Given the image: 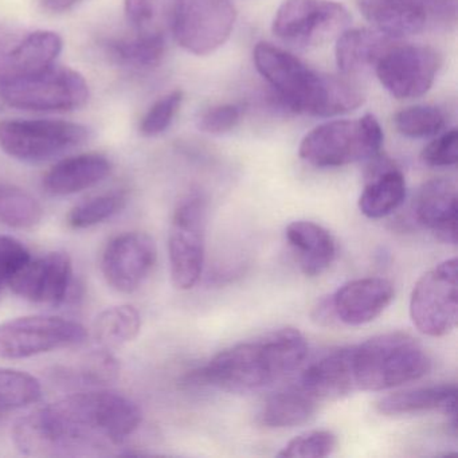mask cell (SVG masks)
<instances>
[{"mask_svg": "<svg viewBox=\"0 0 458 458\" xmlns=\"http://www.w3.org/2000/svg\"><path fill=\"white\" fill-rule=\"evenodd\" d=\"M457 259H446L415 283L410 297V318L426 336H446L457 327Z\"/></svg>", "mask_w": 458, "mask_h": 458, "instance_id": "10", "label": "cell"}, {"mask_svg": "<svg viewBox=\"0 0 458 458\" xmlns=\"http://www.w3.org/2000/svg\"><path fill=\"white\" fill-rule=\"evenodd\" d=\"M356 390L385 391L426 377L431 359L417 339L403 332L377 335L351 347Z\"/></svg>", "mask_w": 458, "mask_h": 458, "instance_id": "4", "label": "cell"}, {"mask_svg": "<svg viewBox=\"0 0 458 458\" xmlns=\"http://www.w3.org/2000/svg\"><path fill=\"white\" fill-rule=\"evenodd\" d=\"M441 66L437 50L423 45L391 44L375 66L380 84L399 100L422 98Z\"/></svg>", "mask_w": 458, "mask_h": 458, "instance_id": "13", "label": "cell"}, {"mask_svg": "<svg viewBox=\"0 0 458 458\" xmlns=\"http://www.w3.org/2000/svg\"><path fill=\"white\" fill-rule=\"evenodd\" d=\"M395 294L393 283L380 277L352 280L331 296L336 320L345 326L371 323L391 304Z\"/></svg>", "mask_w": 458, "mask_h": 458, "instance_id": "17", "label": "cell"}, {"mask_svg": "<svg viewBox=\"0 0 458 458\" xmlns=\"http://www.w3.org/2000/svg\"><path fill=\"white\" fill-rule=\"evenodd\" d=\"M371 162L358 205L367 218L380 219L401 208L406 198V181L402 171L391 160L377 155Z\"/></svg>", "mask_w": 458, "mask_h": 458, "instance_id": "20", "label": "cell"}, {"mask_svg": "<svg viewBox=\"0 0 458 458\" xmlns=\"http://www.w3.org/2000/svg\"><path fill=\"white\" fill-rule=\"evenodd\" d=\"M315 318L318 323L326 324V326H331L336 320L334 307H332L331 296L320 300L318 308H315Z\"/></svg>", "mask_w": 458, "mask_h": 458, "instance_id": "40", "label": "cell"}, {"mask_svg": "<svg viewBox=\"0 0 458 458\" xmlns=\"http://www.w3.org/2000/svg\"><path fill=\"white\" fill-rule=\"evenodd\" d=\"M206 199L198 190L187 192L174 211L168 234L171 280L181 291L194 288L205 264Z\"/></svg>", "mask_w": 458, "mask_h": 458, "instance_id": "7", "label": "cell"}, {"mask_svg": "<svg viewBox=\"0 0 458 458\" xmlns=\"http://www.w3.org/2000/svg\"><path fill=\"white\" fill-rule=\"evenodd\" d=\"M242 109L235 104H221L200 114L198 127L208 135H225L240 124Z\"/></svg>", "mask_w": 458, "mask_h": 458, "instance_id": "38", "label": "cell"}, {"mask_svg": "<svg viewBox=\"0 0 458 458\" xmlns=\"http://www.w3.org/2000/svg\"><path fill=\"white\" fill-rule=\"evenodd\" d=\"M375 30L393 39L455 25V0H358Z\"/></svg>", "mask_w": 458, "mask_h": 458, "instance_id": "11", "label": "cell"}, {"mask_svg": "<svg viewBox=\"0 0 458 458\" xmlns=\"http://www.w3.org/2000/svg\"><path fill=\"white\" fill-rule=\"evenodd\" d=\"M383 131L372 114L356 120H334L310 131L300 144L299 155L318 168L343 167L380 155Z\"/></svg>", "mask_w": 458, "mask_h": 458, "instance_id": "5", "label": "cell"}, {"mask_svg": "<svg viewBox=\"0 0 458 458\" xmlns=\"http://www.w3.org/2000/svg\"><path fill=\"white\" fill-rule=\"evenodd\" d=\"M308 356V343L296 328H281L240 343L184 375L186 387H211L229 393L261 390L296 371Z\"/></svg>", "mask_w": 458, "mask_h": 458, "instance_id": "2", "label": "cell"}, {"mask_svg": "<svg viewBox=\"0 0 458 458\" xmlns=\"http://www.w3.org/2000/svg\"><path fill=\"white\" fill-rule=\"evenodd\" d=\"M183 103V92L174 90L157 100L141 120L140 132L147 138H154L165 132L173 124L176 114Z\"/></svg>", "mask_w": 458, "mask_h": 458, "instance_id": "36", "label": "cell"}, {"mask_svg": "<svg viewBox=\"0 0 458 458\" xmlns=\"http://www.w3.org/2000/svg\"><path fill=\"white\" fill-rule=\"evenodd\" d=\"M0 112H2V108H0Z\"/></svg>", "mask_w": 458, "mask_h": 458, "instance_id": "41", "label": "cell"}, {"mask_svg": "<svg viewBox=\"0 0 458 458\" xmlns=\"http://www.w3.org/2000/svg\"><path fill=\"white\" fill-rule=\"evenodd\" d=\"M89 130L64 120L0 122V148L26 163H44L87 143Z\"/></svg>", "mask_w": 458, "mask_h": 458, "instance_id": "8", "label": "cell"}, {"mask_svg": "<svg viewBox=\"0 0 458 458\" xmlns=\"http://www.w3.org/2000/svg\"><path fill=\"white\" fill-rule=\"evenodd\" d=\"M0 98L25 111L68 112L85 106L89 88L79 72L55 64L39 73L2 82Z\"/></svg>", "mask_w": 458, "mask_h": 458, "instance_id": "6", "label": "cell"}, {"mask_svg": "<svg viewBox=\"0 0 458 458\" xmlns=\"http://www.w3.org/2000/svg\"><path fill=\"white\" fill-rule=\"evenodd\" d=\"M108 350L93 352L71 366L55 369L52 377L64 387L92 390L103 387L116 380L120 366L116 359L106 352Z\"/></svg>", "mask_w": 458, "mask_h": 458, "instance_id": "28", "label": "cell"}, {"mask_svg": "<svg viewBox=\"0 0 458 458\" xmlns=\"http://www.w3.org/2000/svg\"><path fill=\"white\" fill-rule=\"evenodd\" d=\"M414 216L418 224L444 243H457V189L446 179H431L415 195Z\"/></svg>", "mask_w": 458, "mask_h": 458, "instance_id": "18", "label": "cell"}, {"mask_svg": "<svg viewBox=\"0 0 458 458\" xmlns=\"http://www.w3.org/2000/svg\"><path fill=\"white\" fill-rule=\"evenodd\" d=\"M44 210L36 198L12 184L0 183V224L29 229L41 222Z\"/></svg>", "mask_w": 458, "mask_h": 458, "instance_id": "31", "label": "cell"}, {"mask_svg": "<svg viewBox=\"0 0 458 458\" xmlns=\"http://www.w3.org/2000/svg\"><path fill=\"white\" fill-rule=\"evenodd\" d=\"M300 269L307 277L323 275L336 257V242L326 227L310 221H296L285 230Z\"/></svg>", "mask_w": 458, "mask_h": 458, "instance_id": "23", "label": "cell"}, {"mask_svg": "<svg viewBox=\"0 0 458 458\" xmlns=\"http://www.w3.org/2000/svg\"><path fill=\"white\" fill-rule=\"evenodd\" d=\"M104 47L109 57L120 65L133 69H151L160 65L165 58L167 41L144 38L133 34L128 38L109 39Z\"/></svg>", "mask_w": 458, "mask_h": 458, "instance_id": "30", "label": "cell"}, {"mask_svg": "<svg viewBox=\"0 0 458 458\" xmlns=\"http://www.w3.org/2000/svg\"><path fill=\"white\" fill-rule=\"evenodd\" d=\"M63 50V39L53 31H36L12 49L0 53V84L31 76L55 65Z\"/></svg>", "mask_w": 458, "mask_h": 458, "instance_id": "19", "label": "cell"}, {"mask_svg": "<svg viewBox=\"0 0 458 458\" xmlns=\"http://www.w3.org/2000/svg\"><path fill=\"white\" fill-rule=\"evenodd\" d=\"M393 42V38L377 30L347 29L336 38L335 55L339 71L343 76L356 77L375 69Z\"/></svg>", "mask_w": 458, "mask_h": 458, "instance_id": "24", "label": "cell"}, {"mask_svg": "<svg viewBox=\"0 0 458 458\" xmlns=\"http://www.w3.org/2000/svg\"><path fill=\"white\" fill-rule=\"evenodd\" d=\"M455 394L457 388L454 385L409 388L383 396L377 402V410L380 414L394 417L441 409L452 418L455 428Z\"/></svg>", "mask_w": 458, "mask_h": 458, "instance_id": "25", "label": "cell"}, {"mask_svg": "<svg viewBox=\"0 0 458 458\" xmlns=\"http://www.w3.org/2000/svg\"><path fill=\"white\" fill-rule=\"evenodd\" d=\"M182 4L183 0H124L125 20L135 36L167 41Z\"/></svg>", "mask_w": 458, "mask_h": 458, "instance_id": "26", "label": "cell"}, {"mask_svg": "<svg viewBox=\"0 0 458 458\" xmlns=\"http://www.w3.org/2000/svg\"><path fill=\"white\" fill-rule=\"evenodd\" d=\"M394 124L406 138L426 139L441 132L445 116L436 106H415L398 112L394 117Z\"/></svg>", "mask_w": 458, "mask_h": 458, "instance_id": "34", "label": "cell"}, {"mask_svg": "<svg viewBox=\"0 0 458 458\" xmlns=\"http://www.w3.org/2000/svg\"><path fill=\"white\" fill-rule=\"evenodd\" d=\"M141 420L132 399L92 388L29 412L15 423L13 441L30 457H96L122 446Z\"/></svg>", "mask_w": 458, "mask_h": 458, "instance_id": "1", "label": "cell"}, {"mask_svg": "<svg viewBox=\"0 0 458 458\" xmlns=\"http://www.w3.org/2000/svg\"><path fill=\"white\" fill-rule=\"evenodd\" d=\"M300 386L318 402L336 401L353 393L351 347L331 351L310 363L302 372Z\"/></svg>", "mask_w": 458, "mask_h": 458, "instance_id": "21", "label": "cell"}, {"mask_svg": "<svg viewBox=\"0 0 458 458\" xmlns=\"http://www.w3.org/2000/svg\"><path fill=\"white\" fill-rule=\"evenodd\" d=\"M87 340V329L57 316H25L0 324V358L26 359Z\"/></svg>", "mask_w": 458, "mask_h": 458, "instance_id": "12", "label": "cell"}, {"mask_svg": "<svg viewBox=\"0 0 458 458\" xmlns=\"http://www.w3.org/2000/svg\"><path fill=\"white\" fill-rule=\"evenodd\" d=\"M73 283L71 257L53 251L30 259L14 276L10 289L34 304L60 307L68 300Z\"/></svg>", "mask_w": 458, "mask_h": 458, "instance_id": "16", "label": "cell"}, {"mask_svg": "<svg viewBox=\"0 0 458 458\" xmlns=\"http://www.w3.org/2000/svg\"><path fill=\"white\" fill-rule=\"evenodd\" d=\"M157 259V245L147 233H124L112 238L106 246L101 272L112 289L133 293L149 277Z\"/></svg>", "mask_w": 458, "mask_h": 458, "instance_id": "15", "label": "cell"}, {"mask_svg": "<svg viewBox=\"0 0 458 458\" xmlns=\"http://www.w3.org/2000/svg\"><path fill=\"white\" fill-rule=\"evenodd\" d=\"M112 165L100 154L66 157L45 175L44 189L55 197L79 194L101 183L111 174Z\"/></svg>", "mask_w": 458, "mask_h": 458, "instance_id": "22", "label": "cell"}, {"mask_svg": "<svg viewBox=\"0 0 458 458\" xmlns=\"http://www.w3.org/2000/svg\"><path fill=\"white\" fill-rule=\"evenodd\" d=\"M458 132L449 130L423 148L420 159L428 167H452L458 160Z\"/></svg>", "mask_w": 458, "mask_h": 458, "instance_id": "39", "label": "cell"}, {"mask_svg": "<svg viewBox=\"0 0 458 458\" xmlns=\"http://www.w3.org/2000/svg\"><path fill=\"white\" fill-rule=\"evenodd\" d=\"M30 259V253L21 241L10 235H0V300L10 288L14 276Z\"/></svg>", "mask_w": 458, "mask_h": 458, "instance_id": "37", "label": "cell"}, {"mask_svg": "<svg viewBox=\"0 0 458 458\" xmlns=\"http://www.w3.org/2000/svg\"><path fill=\"white\" fill-rule=\"evenodd\" d=\"M253 58L280 103L294 114L334 117L363 104V92L348 77L320 73L275 45H257Z\"/></svg>", "mask_w": 458, "mask_h": 458, "instance_id": "3", "label": "cell"}, {"mask_svg": "<svg viewBox=\"0 0 458 458\" xmlns=\"http://www.w3.org/2000/svg\"><path fill=\"white\" fill-rule=\"evenodd\" d=\"M337 438L329 430H312L300 434L278 453L284 458H324L336 449Z\"/></svg>", "mask_w": 458, "mask_h": 458, "instance_id": "35", "label": "cell"}, {"mask_svg": "<svg viewBox=\"0 0 458 458\" xmlns=\"http://www.w3.org/2000/svg\"><path fill=\"white\" fill-rule=\"evenodd\" d=\"M350 23L348 10L332 0H285L273 21V33L285 44L308 49L334 41Z\"/></svg>", "mask_w": 458, "mask_h": 458, "instance_id": "9", "label": "cell"}, {"mask_svg": "<svg viewBox=\"0 0 458 458\" xmlns=\"http://www.w3.org/2000/svg\"><path fill=\"white\" fill-rule=\"evenodd\" d=\"M41 395V382L33 375L0 369V415L37 403Z\"/></svg>", "mask_w": 458, "mask_h": 458, "instance_id": "32", "label": "cell"}, {"mask_svg": "<svg viewBox=\"0 0 458 458\" xmlns=\"http://www.w3.org/2000/svg\"><path fill=\"white\" fill-rule=\"evenodd\" d=\"M141 316L132 305L123 304L103 310L96 318L95 336L106 350L119 348L138 337Z\"/></svg>", "mask_w": 458, "mask_h": 458, "instance_id": "29", "label": "cell"}, {"mask_svg": "<svg viewBox=\"0 0 458 458\" xmlns=\"http://www.w3.org/2000/svg\"><path fill=\"white\" fill-rule=\"evenodd\" d=\"M235 20L232 0H183L173 37L191 55H211L230 38Z\"/></svg>", "mask_w": 458, "mask_h": 458, "instance_id": "14", "label": "cell"}, {"mask_svg": "<svg viewBox=\"0 0 458 458\" xmlns=\"http://www.w3.org/2000/svg\"><path fill=\"white\" fill-rule=\"evenodd\" d=\"M125 205L127 194L120 190L96 195L72 208L68 216V225L76 230L98 226L120 213Z\"/></svg>", "mask_w": 458, "mask_h": 458, "instance_id": "33", "label": "cell"}, {"mask_svg": "<svg viewBox=\"0 0 458 458\" xmlns=\"http://www.w3.org/2000/svg\"><path fill=\"white\" fill-rule=\"evenodd\" d=\"M318 399L301 386H294L267 399L259 411V423L270 428H296L310 422L318 411Z\"/></svg>", "mask_w": 458, "mask_h": 458, "instance_id": "27", "label": "cell"}]
</instances>
